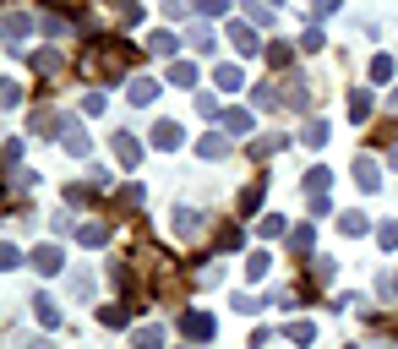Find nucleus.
<instances>
[{"instance_id":"nucleus-32","label":"nucleus","mask_w":398,"mask_h":349,"mask_svg":"<svg viewBox=\"0 0 398 349\" xmlns=\"http://www.w3.org/2000/svg\"><path fill=\"white\" fill-rule=\"evenodd\" d=\"M186 11H191L186 0H164V17H169V22H180V17H186Z\"/></svg>"},{"instance_id":"nucleus-1","label":"nucleus","mask_w":398,"mask_h":349,"mask_svg":"<svg viewBox=\"0 0 398 349\" xmlns=\"http://www.w3.org/2000/svg\"><path fill=\"white\" fill-rule=\"evenodd\" d=\"M180 142H186V131H180L175 121H158V125H153V147H158V153H175Z\"/></svg>"},{"instance_id":"nucleus-38","label":"nucleus","mask_w":398,"mask_h":349,"mask_svg":"<svg viewBox=\"0 0 398 349\" xmlns=\"http://www.w3.org/2000/svg\"><path fill=\"white\" fill-rule=\"evenodd\" d=\"M393 169H398V147H393Z\"/></svg>"},{"instance_id":"nucleus-35","label":"nucleus","mask_w":398,"mask_h":349,"mask_svg":"<svg viewBox=\"0 0 398 349\" xmlns=\"http://www.w3.org/2000/svg\"><path fill=\"white\" fill-rule=\"evenodd\" d=\"M377 240H382L387 251H393V246H398V224H382V229H377Z\"/></svg>"},{"instance_id":"nucleus-36","label":"nucleus","mask_w":398,"mask_h":349,"mask_svg":"<svg viewBox=\"0 0 398 349\" xmlns=\"http://www.w3.org/2000/svg\"><path fill=\"white\" fill-rule=\"evenodd\" d=\"M328 11H338V0H316V17H328Z\"/></svg>"},{"instance_id":"nucleus-10","label":"nucleus","mask_w":398,"mask_h":349,"mask_svg":"<svg viewBox=\"0 0 398 349\" xmlns=\"http://www.w3.org/2000/svg\"><path fill=\"white\" fill-rule=\"evenodd\" d=\"M224 131H230V137H246V131H251V115H246V109H224Z\"/></svg>"},{"instance_id":"nucleus-21","label":"nucleus","mask_w":398,"mask_h":349,"mask_svg":"<svg viewBox=\"0 0 398 349\" xmlns=\"http://www.w3.org/2000/svg\"><path fill=\"white\" fill-rule=\"evenodd\" d=\"M328 180H333V169H322V164H316L311 175H306V185H311V197H322V191H328Z\"/></svg>"},{"instance_id":"nucleus-15","label":"nucleus","mask_w":398,"mask_h":349,"mask_svg":"<svg viewBox=\"0 0 398 349\" xmlns=\"http://www.w3.org/2000/svg\"><path fill=\"white\" fill-rule=\"evenodd\" d=\"M197 153H202V159H224V153H230V142L213 131V137H202V142H197Z\"/></svg>"},{"instance_id":"nucleus-37","label":"nucleus","mask_w":398,"mask_h":349,"mask_svg":"<svg viewBox=\"0 0 398 349\" xmlns=\"http://www.w3.org/2000/svg\"><path fill=\"white\" fill-rule=\"evenodd\" d=\"M33 349H55V344H44V338H39V344H33Z\"/></svg>"},{"instance_id":"nucleus-17","label":"nucleus","mask_w":398,"mask_h":349,"mask_svg":"<svg viewBox=\"0 0 398 349\" xmlns=\"http://www.w3.org/2000/svg\"><path fill=\"white\" fill-rule=\"evenodd\" d=\"M366 115H371V93H349V121H366Z\"/></svg>"},{"instance_id":"nucleus-7","label":"nucleus","mask_w":398,"mask_h":349,"mask_svg":"<svg viewBox=\"0 0 398 349\" xmlns=\"http://www.w3.org/2000/svg\"><path fill=\"white\" fill-rule=\"evenodd\" d=\"M87 147H93V142L77 131V121H66V153H71V159H87Z\"/></svg>"},{"instance_id":"nucleus-4","label":"nucleus","mask_w":398,"mask_h":349,"mask_svg":"<svg viewBox=\"0 0 398 349\" xmlns=\"http://www.w3.org/2000/svg\"><path fill=\"white\" fill-rule=\"evenodd\" d=\"M180 328H186V338H213V317H208V311H191Z\"/></svg>"},{"instance_id":"nucleus-13","label":"nucleus","mask_w":398,"mask_h":349,"mask_svg":"<svg viewBox=\"0 0 398 349\" xmlns=\"http://www.w3.org/2000/svg\"><path fill=\"white\" fill-rule=\"evenodd\" d=\"M131 344H137V349H164V328H137V333H131Z\"/></svg>"},{"instance_id":"nucleus-14","label":"nucleus","mask_w":398,"mask_h":349,"mask_svg":"<svg viewBox=\"0 0 398 349\" xmlns=\"http://www.w3.org/2000/svg\"><path fill=\"white\" fill-rule=\"evenodd\" d=\"M290 93H284V104H294V109H300V104H311V82H300V77H290Z\"/></svg>"},{"instance_id":"nucleus-20","label":"nucleus","mask_w":398,"mask_h":349,"mask_svg":"<svg viewBox=\"0 0 398 349\" xmlns=\"http://www.w3.org/2000/svg\"><path fill=\"white\" fill-rule=\"evenodd\" d=\"M169 82H180V87H191V82H197V66H186V61H175V66H169Z\"/></svg>"},{"instance_id":"nucleus-25","label":"nucleus","mask_w":398,"mask_h":349,"mask_svg":"<svg viewBox=\"0 0 398 349\" xmlns=\"http://www.w3.org/2000/svg\"><path fill=\"white\" fill-rule=\"evenodd\" d=\"M268 267H273V257H268V251H251V262H246V273H251V278H262Z\"/></svg>"},{"instance_id":"nucleus-31","label":"nucleus","mask_w":398,"mask_h":349,"mask_svg":"<svg viewBox=\"0 0 398 349\" xmlns=\"http://www.w3.org/2000/svg\"><path fill=\"white\" fill-rule=\"evenodd\" d=\"M290 246H294V251H311V224H306V229H294V235H290Z\"/></svg>"},{"instance_id":"nucleus-16","label":"nucleus","mask_w":398,"mask_h":349,"mask_svg":"<svg viewBox=\"0 0 398 349\" xmlns=\"http://www.w3.org/2000/svg\"><path fill=\"white\" fill-rule=\"evenodd\" d=\"M191 49H202V55H213L218 44H213V27L202 22V27H191Z\"/></svg>"},{"instance_id":"nucleus-23","label":"nucleus","mask_w":398,"mask_h":349,"mask_svg":"<svg viewBox=\"0 0 398 349\" xmlns=\"http://www.w3.org/2000/svg\"><path fill=\"white\" fill-rule=\"evenodd\" d=\"M284 333H290V344H311V338H316V328H311V322H290Z\"/></svg>"},{"instance_id":"nucleus-34","label":"nucleus","mask_w":398,"mask_h":349,"mask_svg":"<svg viewBox=\"0 0 398 349\" xmlns=\"http://www.w3.org/2000/svg\"><path fill=\"white\" fill-rule=\"evenodd\" d=\"M300 44H306V55H311V49H322L328 39H322V27H306V39H300Z\"/></svg>"},{"instance_id":"nucleus-11","label":"nucleus","mask_w":398,"mask_h":349,"mask_svg":"<svg viewBox=\"0 0 398 349\" xmlns=\"http://www.w3.org/2000/svg\"><path fill=\"white\" fill-rule=\"evenodd\" d=\"M6 39H11V49H22V39H27V17H22V11L6 17Z\"/></svg>"},{"instance_id":"nucleus-24","label":"nucleus","mask_w":398,"mask_h":349,"mask_svg":"<svg viewBox=\"0 0 398 349\" xmlns=\"http://www.w3.org/2000/svg\"><path fill=\"white\" fill-rule=\"evenodd\" d=\"M147 49H153V55H175V49H180V44L169 39V33H153V39H147Z\"/></svg>"},{"instance_id":"nucleus-29","label":"nucleus","mask_w":398,"mask_h":349,"mask_svg":"<svg viewBox=\"0 0 398 349\" xmlns=\"http://www.w3.org/2000/svg\"><path fill=\"white\" fill-rule=\"evenodd\" d=\"M197 11H202V17H224V11H230V0H197Z\"/></svg>"},{"instance_id":"nucleus-33","label":"nucleus","mask_w":398,"mask_h":349,"mask_svg":"<svg viewBox=\"0 0 398 349\" xmlns=\"http://www.w3.org/2000/svg\"><path fill=\"white\" fill-rule=\"evenodd\" d=\"M39 27L49 33V39H61V33H66V22H61V17H39Z\"/></svg>"},{"instance_id":"nucleus-5","label":"nucleus","mask_w":398,"mask_h":349,"mask_svg":"<svg viewBox=\"0 0 398 349\" xmlns=\"http://www.w3.org/2000/svg\"><path fill=\"white\" fill-rule=\"evenodd\" d=\"M33 317H39L44 328H61V311H55V300H49V295H33Z\"/></svg>"},{"instance_id":"nucleus-12","label":"nucleus","mask_w":398,"mask_h":349,"mask_svg":"<svg viewBox=\"0 0 398 349\" xmlns=\"http://www.w3.org/2000/svg\"><path fill=\"white\" fill-rule=\"evenodd\" d=\"M158 99V82H153V77H137V82H131V104H153Z\"/></svg>"},{"instance_id":"nucleus-30","label":"nucleus","mask_w":398,"mask_h":349,"mask_svg":"<svg viewBox=\"0 0 398 349\" xmlns=\"http://www.w3.org/2000/svg\"><path fill=\"white\" fill-rule=\"evenodd\" d=\"M306 142H311V147H322V142H328V125H322V121H311V125H306Z\"/></svg>"},{"instance_id":"nucleus-18","label":"nucleus","mask_w":398,"mask_h":349,"mask_svg":"<svg viewBox=\"0 0 398 349\" xmlns=\"http://www.w3.org/2000/svg\"><path fill=\"white\" fill-rule=\"evenodd\" d=\"M77 240H82V246H104L109 229H104V224H82V229H77Z\"/></svg>"},{"instance_id":"nucleus-6","label":"nucleus","mask_w":398,"mask_h":349,"mask_svg":"<svg viewBox=\"0 0 398 349\" xmlns=\"http://www.w3.org/2000/svg\"><path fill=\"white\" fill-rule=\"evenodd\" d=\"M230 39H235V49H240V55H256V49H262V44H256V33L246 27V22H235V27H230Z\"/></svg>"},{"instance_id":"nucleus-9","label":"nucleus","mask_w":398,"mask_h":349,"mask_svg":"<svg viewBox=\"0 0 398 349\" xmlns=\"http://www.w3.org/2000/svg\"><path fill=\"white\" fill-rule=\"evenodd\" d=\"M33 267L39 273H61V246H39L33 251Z\"/></svg>"},{"instance_id":"nucleus-26","label":"nucleus","mask_w":398,"mask_h":349,"mask_svg":"<svg viewBox=\"0 0 398 349\" xmlns=\"http://www.w3.org/2000/svg\"><path fill=\"white\" fill-rule=\"evenodd\" d=\"M55 66H61V55H55V49H39V55H33V71H55Z\"/></svg>"},{"instance_id":"nucleus-8","label":"nucleus","mask_w":398,"mask_h":349,"mask_svg":"<svg viewBox=\"0 0 398 349\" xmlns=\"http://www.w3.org/2000/svg\"><path fill=\"white\" fill-rule=\"evenodd\" d=\"M355 180H360V191H377L382 175H377V164H371V159H355Z\"/></svg>"},{"instance_id":"nucleus-28","label":"nucleus","mask_w":398,"mask_h":349,"mask_svg":"<svg viewBox=\"0 0 398 349\" xmlns=\"http://www.w3.org/2000/svg\"><path fill=\"white\" fill-rule=\"evenodd\" d=\"M251 99H256V104H262V109H278V104H284V99H278V93H273V87H268V82H262V87H256V93H251Z\"/></svg>"},{"instance_id":"nucleus-19","label":"nucleus","mask_w":398,"mask_h":349,"mask_svg":"<svg viewBox=\"0 0 398 349\" xmlns=\"http://www.w3.org/2000/svg\"><path fill=\"white\" fill-rule=\"evenodd\" d=\"M71 295H77V300H87V295H93V273H87V267H77V273H71Z\"/></svg>"},{"instance_id":"nucleus-2","label":"nucleus","mask_w":398,"mask_h":349,"mask_svg":"<svg viewBox=\"0 0 398 349\" xmlns=\"http://www.w3.org/2000/svg\"><path fill=\"white\" fill-rule=\"evenodd\" d=\"M175 235H180V240H197V235H202V213H197V207H180V213H175Z\"/></svg>"},{"instance_id":"nucleus-22","label":"nucleus","mask_w":398,"mask_h":349,"mask_svg":"<svg viewBox=\"0 0 398 349\" xmlns=\"http://www.w3.org/2000/svg\"><path fill=\"white\" fill-rule=\"evenodd\" d=\"M338 229H344V235H366V213H344V219H338Z\"/></svg>"},{"instance_id":"nucleus-3","label":"nucleus","mask_w":398,"mask_h":349,"mask_svg":"<svg viewBox=\"0 0 398 349\" xmlns=\"http://www.w3.org/2000/svg\"><path fill=\"white\" fill-rule=\"evenodd\" d=\"M115 153H120V164H131V169H137V159H142V142H137L131 131H120V137H115Z\"/></svg>"},{"instance_id":"nucleus-27","label":"nucleus","mask_w":398,"mask_h":349,"mask_svg":"<svg viewBox=\"0 0 398 349\" xmlns=\"http://www.w3.org/2000/svg\"><path fill=\"white\" fill-rule=\"evenodd\" d=\"M371 77H377V82H387V77H393V55H377V61H371Z\"/></svg>"}]
</instances>
